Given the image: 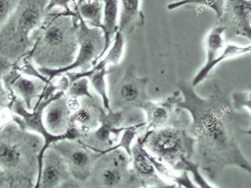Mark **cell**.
Instances as JSON below:
<instances>
[{
    "instance_id": "cell-8",
    "label": "cell",
    "mask_w": 251,
    "mask_h": 188,
    "mask_svg": "<svg viewBox=\"0 0 251 188\" xmlns=\"http://www.w3.org/2000/svg\"><path fill=\"white\" fill-rule=\"evenodd\" d=\"M148 81V78L139 77L135 66L130 64L122 77L110 85L111 111L125 114L134 109H141L150 100L147 94Z\"/></svg>"
},
{
    "instance_id": "cell-31",
    "label": "cell",
    "mask_w": 251,
    "mask_h": 188,
    "mask_svg": "<svg viewBox=\"0 0 251 188\" xmlns=\"http://www.w3.org/2000/svg\"><path fill=\"white\" fill-rule=\"evenodd\" d=\"M76 0H49L46 7V13L51 12L54 8H60L65 12L75 13L73 10V4Z\"/></svg>"
},
{
    "instance_id": "cell-10",
    "label": "cell",
    "mask_w": 251,
    "mask_h": 188,
    "mask_svg": "<svg viewBox=\"0 0 251 188\" xmlns=\"http://www.w3.org/2000/svg\"><path fill=\"white\" fill-rule=\"evenodd\" d=\"M128 127L125 125L122 113L106 111L100 126L93 131L82 134L77 140L94 151L106 153L118 144L121 134Z\"/></svg>"
},
{
    "instance_id": "cell-21",
    "label": "cell",
    "mask_w": 251,
    "mask_h": 188,
    "mask_svg": "<svg viewBox=\"0 0 251 188\" xmlns=\"http://www.w3.org/2000/svg\"><path fill=\"white\" fill-rule=\"evenodd\" d=\"M102 1L103 16L101 29L105 39V47L103 51L104 57L113 43L114 36L118 30L120 0H102Z\"/></svg>"
},
{
    "instance_id": "cell-15",
    "label": "cell",
    "mask_w": 251,
    "mask_h": 188,
    "mask_svg": "<svg viewBox=\"0 0 251 188\" xmlns=\"http://www.w3.org/2000/svg\"><path fill=\"white\" fill-rule=\"evenodd\" d=\"M73 112L65 94L51 101L44 109L43 114L44 123L47 131L53 135H69L78 140L82 134L72 122Z\"/></svg>"
},
{
    "instance_id": "cell-24",
    "label": "cell",
    "mask_w": 251,
    "mask_h": 188,
    "mask_svg": "<svg viewBox=\"0 0 251 188\" xmlns=\"http://www.w3.org/2000/svg\"><path fill=\"white\" fill-rule=\"evenodd\" d=\"M126 37L118 30L114 36L113 43L102 57L97 64L91 69L92 70H100L107 67V64H111L114 66H118L122 59L124 52Z\"/></svg>"
},
{
    "instance_id": "cell-23",
    "label": "cell",
    "mask_w": 251,
    "mask_h": 188,
    "mask_svg": "<svg viewBox=\"0 0 251 188\" xmlns=\"http://www.w3.org/2000/svg\"><path fill=\"white\" fill-rule=\"evenodd\" d=\"M144 153L146 156L149 159L152 164L161 178L164 180L171 181L178 185V188H196V186L193 183L188 176V172L183 171L181 175H177L175 172L170 169L169 167L163 164L162 161H159L158 159L151 154H150L147 150L144 148Z\"/></svg>"
},
{
    "instance_id": "cell-1",
    "label": "cell",
    "mask_w": 251,
    "mask_h": 188,
    "mask_svg": "<svg viewBox=\"0 0 251 188\" xmlns=\"http://www.w3.org/2000/svg\"><path fill=\"white\" fill-rule=\"evenodd\" d=\"M182 100L176 107L191 116L188 131L196 140L199 167L214 180L226 167L234 165L249 173L251 164L242 154L235 136L234 109L231 102L217 86L209 89L206 98L197 94L192 85L178 84Z\"/></svg>"
},
{
    "instance_id": "cell-6",
    "label": "cell",
    "mask_w": 251,
    "mask_h": 188,
    "mask_svg": "<svg viewBox=\"0 0 251 188\" xmlns=\"http://www.w3.org/2000/svg\"><path fill=\"white\" fill-rule=\"evenodd\" d=\"M131 158L122 148L102 154L85 186L92 188H144L133 169Z\"/></svg>"
},
{
    "instance_id": "cell-14",
    "label": "cell",
    "mask_w": 251,
    "mask_h": 188,
    "mask_svg": "<svg viewBox=\"0 0 251 188\" xmlns=\"http://www.w3.org/2000/svg\"><path fill=\"white\" fill-rule=\"evenodd\" d=\"M228 33L251 39V0H226L216 22Z\"/></svg>"
},
{
    "instance_id": "cell-4",
    "label": "cell",
    "mask_w": 251,
    "mask_h": 188,
    "mask_svg": "<svg viewBox=\"0 0 251 188\" xmlns=\"http://www.w3.org/2000/svg\"><path fill=\"white\" fill-rule=\"evenodd\" d=\"M49 0H20L0 28V56L14 66L25 59L33 46L31 35L42 23Z\"/></svg>"
},
{
    "instance_id": "cell-16",
    "label": "cell",
    "mask_w": 251,
    "mask_h": 188,
    "mask_svg": "<svg viewBox=\"0 0 251 188\" xmlns=\"http://www.w3.org/2000/svg\"><path fill=\"white\" fill-rule=\"evenodd\" d=\"M78 106L73 112L72 122L81 134L93 131L100 126L106 110L96 97L78 98Z\"/></svg>"
},
{
    "instance_id": "cell-11",
    "label": "cell",
    "mask_w": 251,
    "mask_h": 188,
    "mask_svg": "<svg viewBox=\"0 0 251 188\" xmlns=\"http://www.w3.org/2000/svg\"><path fill=\"white\" fill-rule=\"evenodd\" d=\"M3 82L11 95L20 98L29 111H32L43 99L44 93L52 84L41 78L24 75L18 70L17 66L4 75Z\"/></svg>"
},
{
    "instance_id": "cell-18",
    "label": "cell",
    "mask_w": 251,
    "mask_h": 188,
    "mask_svg": "<svg viewBox=\"0 0 251 188\" xmlns=\"http://www.w3.org/2000/svg\"><path fill=\"white\" fill-rule=\"evenodd\" d=\"M226 30L223 26L214 25L206 37L205 47L207 51V59L205 64L199 70L192 82V86L196 87L206 79L208 75L215 68V60L223 54L226 47V42L224 39V33Z\"/></svg>"
},
{
    "instance_id": "cell-19",
    "label": "cell",
    "mask_w": 251,
    "mask_h": 188,
    "mask_svg": "<svg viewBox=\"0 0 251 188\" xmlns=\"http://www.w3.org/2000/svg\"><path fill=\"white\" fill-rule=\"evenodd\" d=\"M118 31L126 38L136 28L144 25L145 17L140 9V0H120Z\"/></svg>"
},
{
    "instance_id": "cell-2",
    "label": "cell",
    "mask_w": 251,
    "mask_h": 188,
    "mask_svg": "<svg viewBox=\"0 0 251 188\" xmlns=\"http://www.w3.org/2000/svg\"><path fill=\"white\" fill-rule=\"evenodd\" d=\"M77 13L54 8L31 35L33 46L24 60L37 68L60 69L70 66L77 55Z\"/></svg>"
},
{
    "instance_id": "cell-17",
    "label": "cell",
    "mask_w": 251,
    "mask_h": 188,
    "mask_svg": "<svg viewBox=\"0 0 251 188\" xmlns=\"http://www.w3.org/2000/svg\"><path fill=\"white\" fill-rule=\"evenodd\" d=\"M131 163L136 175L140 179L144 188H176V185L166 183L157 172L151 161L144 153V147L136 140L135 144L131 148Z\"/></svg>"
},
{
    "instance_id": "cell-22",
    "label": "cell",
    "mask_w": 251,
    "mask_h": 188,
    "mask_svg": "<svg viewBox=\"0 0 251 188\" xmlns=\"http://www.w3.org/2000/svg\"><path fill=\"white\" fill-rule=\"evenodd\" d=\"M73 10L78 13L91 27L102 28L103 3L102 0H76Z\"/></svg>"
},
{
    "instance_id": "cell-30",
    "label": "cell",
    "mask_w": 251,
    "mask_h": 188,
    "mask_svg": "<svg viewBox=\"0 0 251 188\" xmlns=\"http://www.w3.org/2000/svg\"><path fill=\"white\" fill-rule=\"evenodd\" d=\"M20 0H0V28L14 12Z\"/></svg>"
},
{
    "instance_id": "cell-13",
    "label": "cell",
    "mask_w": 251,
    "mask_h": 188,
    "mask_svg": "<svg viewBox=\"0 0 251 188\" xmlns=\"http://www.w3.org/2000/svg\"><path fill=\"white\" fill-rule=\"evenodd\" d=\"M181 100L182 95L178 90L161 102L155 103L150 100L145 102L141 107L146 114L145 133L167 125H180L181 109L176 107Z\"/></svg>"
},
{
    "instance_id": "cell-9",
    "label": "cell",
    "mask_w": 251,
    "mask_h": 188,
    "mask_svg": "<svg viewBox=\"0 0 251 188\" xmlns=\"http://www.w3.org/2000/svg\"><path fill=\"white\" fill-rule=\"evenodd\" d=\"M52 147L62 156L71 175L85 186L101 153L83 145L77 140H62L52 143Z\"/></svg>"
},
{
    "instance_id": "cell-25",
    "label": "cell",
    "mask_w": 251,
    "mask_h": 188,
    "mask_svg": "<svg viewBox=\"0 0 251 188\" xmlns=\"http://www.w3.org/2000/svg\"><path fill=\"white\" fill-rule=\"evenodd\" d=\"M225 1L226 0H180L168 4L167 9L171 11L189 4L201 5L211 9L216 13L217 19H219L223 12Z\"/></svg>"
},
{
    "instance_id": "cell-28",
    "label": "cell",
    "mask_w": 251,
    "mask_h": 188,
    "mask_svg": "<svg viewBox=\"0 0 251 188\" xmlns=\"http://www.w3.org/2000/svg\"><path fill=\"white\" fill-rule=\"evenodd\" d=\"M175 171H183L191 172L192 176H194V180L197 184L201 188H214L210 186L206 181L203 177L201 175L200 171H199V165L197 163H194L192 160L185 159L179 163L175 167Z\"/></svg>"
},
{
    "instance_id": "cell-26",
    "label": "cell",
    "mask_w": 251,
    "mask_h": 188,
    "mask_svg": "<svg viewBox=\"0 0 251 188\" xmlns=\"http://www.w3.org/2000/svg\"><path fill=\"white\" fill-rule=\"evenodd\" d=\"M13 67L14 65L9 60L0 56V113L3 110L9 108L12 102V95L4 86L3 77Z\"/></svg>"
},
{
    "instance_id": "cell-3",
    "label": "cell",
    "mask_w": 251,
    "mask_h": 188,
    "mask_svg": "<svg viewBox=\"0 0 251 188\" xmlns=\"http://www.w3.org/2000/svg\"><path fill=\"white\" fill-rule=\"evenodd\" d=\"M44 141L13 119L0 124V169L10 188H35L42 166Z\"/></svg>"
},
{
    "instance_id": "cell-27",
    "label": "cell",
    "mask_w": 251,
    "mask_h": 188,
    "mask_svg": "<svg viewBox=\"0 0 251 188\" xmlns=\"http://www.w3.org/2000/svg\"><path fill=\"white\" fill-rule=\"evenodd\" d=\"M65 95L71 100H77L82 97H93L89 91V80L87 77L78 78L69 84Z\"/></svg>"
},
{
    "instance_id": "cell-32",
    "label": "cell",
    "mask_w": 251,
    "mask_h": 188,
    "mask_svg": "<svg viewBox=\"0 0 251 188\" xmlns=\"http://www.w3.org/2000/svg\"><path fill=\"white\" fill-rule=\"evenodd\" d=\"M10 188V182L6 174L0 169V188Z\"/></svg>"
},
{
    "instance_id": "cell-20",
    "label": "cell",
    "mask_w": 251,
    "mask_h": 188,
    "mask_svg": "<svg viewBox=\"0 0 251 188\" xmlns=\"http://www.w3.org/2000/svg\"><path fill=\"white\" fill-rule=\"evenodd\" d=\"M113 71L114 70H112V69L107 70V67H104L100 70H89L85 72H71L69 71V72L65 73L64 75H66L68 78L69 84L80 78L87 77L88 78L94 91L100 96L103 107L107 112H109L111 111V108H110L108 92L107 90L106 77L107 75L111 74Z\"/></svg>"
},
{
    "instance_id": "cell-29",
    "label": "cell",
    "mask_w": 251,
    "mask_h": 188,
    "mask_svg": "<svg viewBox=\"0 0 251 188\" xmlns=\"http://www.w3.org/2000/svg\"><path fill=\"white\" fill-rule=\"evenodd\" d=\"M251 91L237 92L232 94L231 105L234 111H241L242 109H248L251 114Z\"/></svg>"
},
{
    "instance_id": "cell-7",
    "label": "cell",
    "mask_w": 251,
    "mask_h": 188,
    "mask_svg": "<svg viewBox=\"0 0 251 188\" xmlns=\"http://www.w3.org/2000/svg\"><path fill=\"white\" fill-rule=\"evenodd\" d=\"M77 15L78 19V49L75 61L70 66L63 69L37 68L40 73L48 78L49 81L51 82L55 77L77 69H79L80 72L91 70L103 57L105 39L102 29L91 27L78 13Z\"/></svg>"
},
{
    "instance_id": "cell-12",
    "label": "cell",
    "mask_w": 251,
    "mask_h": 188,
    "mask_svg": "<svg viewBox=\"0 0 251 188\" xmlns=\"http://www.w3.org/2000/svg\"><path fill=\"white\" fill-rule=\"evenodd\" d=\"M81 185L72 177L60 154L49 147L42 157V166L35 188H80Z\"/></svg>"
},
{
    "instance_id": "cell-5",
    "label": "cell",
    "mask_w": 251,
    "mask_h": 188,
    "mask_svg": "<svg viewBox=\"0 0 251 188\" xmlns=\"http://www.w3.org/2000/svg\"><path fill=\"white\" fill-rule=\"evenodd\" d=\"M137 137V141L145 149L174 169L185 159L192 160L195 153L196 140L181 125H167L150 130Z\"/></svg>"
}]
</instances>
